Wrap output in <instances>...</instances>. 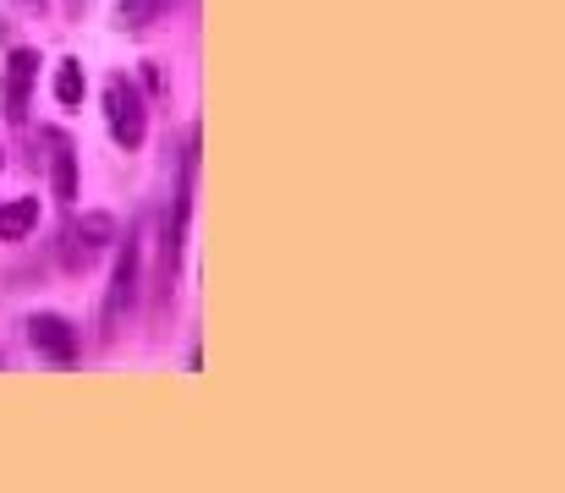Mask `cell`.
I'll return each mask as SVG.
<instances>
[{"instance_id": "1", "label": "cell", "mask_w": 565, "mask_h": 493, "mask_svg": "<svg viewBox=\"0 0 565 493\" xmlns=\"http://www.w3.org/2000/svg\"><path fill=\"white\" fill-rule=\"evenodd\" d=\"M105 121H110V138H116L127 154H138V149H143V138H149V110H143L138 83H132V77H121V72L105 83Z\"/></svg>"}, {"instance_id": "2", "label": "cell", "mask_w": 565, "mask_h": 493, "mask_svg": "<svg viewBox=\"0 0 565 493\" xmlns=\"http://www.w3.org/2000/svg\"><path fill=\"white\" fill-rule=\"evenodd\" d=\"M138 297H143V236H127V247H121V258H116V280H110V302H105V334H116L121 319L138 308Z\"/></svg>"}, {"instance_id": "3", "label": "cell", "mask_w": 565, "mask_h": 493, "mask_svg": "<svg viewBox=\"0 0 565 493\" xmlns=\"http://www.w3.org/2000/svg\"><path fill=\"white\" fill-rule=\"evenodd\" d=\"M28 340H33V351L50 356V362H72V356H77V329L66 324L61 313H33V319H28Z\"/></svg>"}, {"instance_id": "4", "label": "cell", "mask_w": 565, "mask_h": 493, "mask_svg": "<svg viewBox=\"0 0 565 493\" xmlns=\"http://www.w3.org/2000/svg\"><path fill=\"white\" fill-rule=\"evenodd\" d=\"M33 77H39V55L33 50H11V61H6V121H22L28 116Z\"/></svg>"}, {"instance_id": "5", "label": "cell", "mask_w": 565, "mask_h": 493, "mask_svg": "<svg viewBox=\"0 0 565 493\" xmlns=\"http://www.w3.org/2000/svg\"><path fill=\"white\" fill-rule=\"evenodd\" d=\"M50 143H55L50 186H55V197H61V203H72V197H77V154H72V143H66V138H50Z\"/></svg>"}, {"instance_id": "6", "label": "cell", "mask_w": 565, "mask_h": 493, "mask_svg": "<svg viewBox=\"0 0 565 493\" xmlns=\"http://www.w3.org/2000/svg\"><path fill=\"white\" fill-rule=\"evenodd\" d=\"M39 225V197H17L0 208V242H22Z\"/></svg>"}, {"instance_id": "7", "label": "cell", "mask_w": 565, "mask_h": 493, "mask_svg": "<svg viewBox=\"0 0 565 493\" xmlns=\"http://www.w3.org/2000/svg\"><path fill=\"white\" fill-rule=\"evenodd\" d=\"M171 6H177V0H121V6H116V22H121L127 33H143V28L160 22Z\"/></svg>"}, {"instance_id": "8", "label": "cell", "mask_w": 565, "mask_h": 493, "mask_svg": "<svg viewBox=\"0 0 565 493\" xmlns=\"http://www.w3.org/2000/svg\"><path fill=\"white\" fill-rule=\"evenodd\" d=\"M55 105H66V110L83 105V61H61L55 66Z\"/></svg>"}, {"instance_id": "9", "label": "cell", "mask_w": 565, "mask_h": 493, "mask_svg": "<svg viewBox=\"0 0 565 493\" xmlns=\"http://www.w3.org/2000/svg\"><path fill=\"white\" fill-rule=\"evenodd\" d=\"M72 236H77V242H88V247L99 253L105 242H116V219H110V214H83V219L72 225Z\"/></svg>"}, {"instance_id": "10", "label": "cell", "mask_w": 565, "mask_h": 493, "mask_svg": "<svg viewBox=\"0 0 565 493\" xmlns=\"http://www.w3.org/2000/svg\"><path fill=\"white\" fill-rule=\"evenodd\" d=\"M55 0H17V11H28V17H44Z\"/></svg>"}, {"instance_id": "11", "label": "cell", "mask_w": 565, "mask_h": 493, "mask_svg": "<svg viewBox=\"0 0 565 493\" xmlns=\"http://www.w3.org/2000/svg\"><path fill=\"white\" fill-rule=\"evenodd\" d=\"M83 6H88V0H66V17H83Z\"/></svg>"}, {"instance_id": "12", "label": "cell", "mask_w": 565, "mask_h": 493, "mask_svg": "<svg viewBox=\"0 0 565 493\" xmlns=\"http://www.w3.org/2000/svg\"><path fill=\"white\" fill-rule=\"evenodd\" d=\"M0 164H6V160H0Z\"/></svg>"}]
</instances>
